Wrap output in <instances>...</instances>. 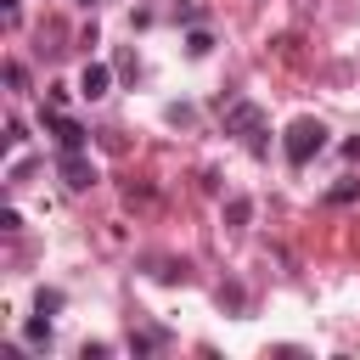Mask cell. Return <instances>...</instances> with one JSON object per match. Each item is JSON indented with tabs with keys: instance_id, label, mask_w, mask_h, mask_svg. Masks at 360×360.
Returning a JSON list of instances; mask_svg holds the SVG:
<instances>
[{
	"instance_id": "cell-7",
	"label": "cell",
	"mask_w": 360,
	"mask_h": 360,
	"mask_svg": "<svg viewBox=\"0 0 360 360\" xmlns=\"http://www.w3.org/2000/svg\"><path fill=\"white\" fill-rule=\"evenodd\" d=\"M73 6H96V0H73Z\"/></svg>"
},
{
	"instance_id": "cell-1",
	"label": "cell",
	"mask_w": 360,
	"mask_h": 360,
	"mask_svg": "<svg viewBox=\"0 0 360 360\" xmlns=\"http://www.w3.org/2000/svg\"><path fill=\"white\" fill-rule=\"evenodd\" d=\"M326 146V129L315 124V118H298L292 129H287V158L292 163H309V152H321Z\"/></svg>"
},
{
	"instance_id": "cell-4",
	"label": "cell",
	"mask_w": 360,
	"mask_h": 360,
	"mask_svg": "<svg viewBox=\"0 0 360 360\" xmlns=\"http://www.w3.org/2000/svg\"><path fill=\"white\" fill-rule=\"evenodd\" d=\"M225 124L242 129V135H259V107H253V101H236V107L225 112Z\"/></svg>"
},
{
	"instance_id": "cell-5",
	"label": "cell",
	"mask_w": 360,
	"mask_h": 360,
	"mask_svg": "<svg viewBox=\"0 0 360 360\" xmlns=\"http://www.w3.org/2000/svg\"><path fill=\"white\" fill-rule=\"evenodd\" d=\"M107 79H112V73H107L101 62H90V68H84V79H79V90H84V96H107Z\"/></svg>"
},
{
	"instance_id": "cell-2",
	"label": "cell",
	"mask_w": 360,
	"mask_h": 360,
	"mask_svg": "<svg viewBox=\"0 0 360 360\" xmlns=\"http://www.w3.org/2000/svg\"><path fill=\"white\" fill-rule=\"evenodd\" d=\"M45 124H51V135H56V146H62V152H79V146H84V129H79L73 118H62V112H45Z\"/></svg>"
},
{
	"instance_id": "cell-6",
	"label": "cell",
	"mask_w": 360,
	"mask_h": 360,
	"mask_svg": "<svg viewBox=\"0 0 360 360\" xmlns=\"http://www.w3.org/2000/svg\"><path fill=\"white\" fill-rule=\"evenodd\" d=\"M163 343H169V332H163V326H146L141 338H129V349H135V354H146V349H163Z\"/></svg>"
},
{
	"instance_id": "cell-3",
	"label": "cell",
	"mask_w": 360,
	"mask_h": 360,
	"mask_svg": "<svg viewBox=\"0 0 360 360\" xmlns=\"http://www.w3.org/2000/svg\"><path fill=\"white\" fill-rule=\"evenodd\" d=\"M62 174H68V186H73V191H84V186L96 180V169H90L79 152H62Z\"/></svg>"
}]
</instances>
